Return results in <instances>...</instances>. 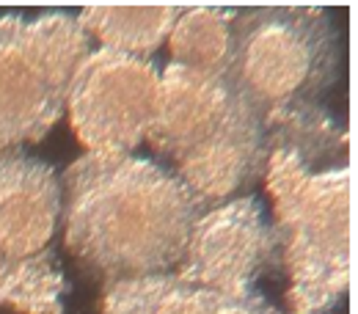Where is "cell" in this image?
Wrapping results in <instances>:
<instances>
[{"label": "cell", "mask_w": 358, "mask_h": 314, "mask_svg": "<svg viewBox=\"0 0 358 314\" xmlns=\"http://www.w3.org/2000/svg\"><path fill=\"white\" fill-rule=\"evenodd\" d=\"M262 177L292 314L334 309L350 287V163L312 166L268 146Z\"/></svg>", "instance_id": "277c9868"}, {"label": "cell", "mask_w": 358, "mask_h": 314, "mask_svg": "<svg viewBox=\"0 0 358 314\" xmlns=\"http://www.w3.org/2000/svg\"><path fill=\"white\" fill-rule=\"evenodd\" d=\"M89 52L91 39L72 14H0V152L39 143L58 124Z\"/></svg>", "instance_id": "5b68a950"}, {"label": "cell", "mask_w": 358, "mask_h": 314, "mask_svg": "<svg viewBox=\"0 0 358 314\" xmlns=\"http://www.w3.org/2000/svg\"><path fill=\"white\" fill-rule=\"evenodd\" d=\"M234 14L237 8L182 6L177 22L169 34L171 64L196 72L224 75Z\"/></svg>", "instance_id": "8fae6325"}, {"label": "cell", "mask_w": 358, "mask_h": 314, "mask_svg": "<svg viewBox=\"0 0 358 314\" xmlns=\"http://www.w3.org/2000/svg\"><path fill=\"white\" fill-rule=\"evenodd\" d=\"M66 278L55 251L0 273V309L17 314H64Z\"/></svg>", "instance_id": "7c38bea8"}, {"label": "cell", "mask_w": 358, "mask_h": 314, "mask_svg": "<svg viewBox=\"0 0 358 314\" xmlns=\"http://www.w3.org/2000/svg\"><path fill=\"white\" fill-rule=\"evenodd\" d=\"M157 94L160 69L149 58L91 50L69 83V124L89 152L130 155L146 141Z\"/></svg>", "instance_id": "8992f818"}, {"label": "cell", "mask_w": 358, "mask_h": 314, "mask_svg": "<svg viewBox=\"0 0 358 314\" xmlns=\"http://www.w3.org/2000/svg\"><path fill=\"white\" fill-rule=\"evenodd\" d=\"M99 314H278L259 292L224 295L182 281L174 273L105 287Z\"/></svg>", "instance_id": "9c48e42d"}, {"label": "cell", "mask_w": 358, "mask_h": 314, "mask_svg": "<svg viewBox=\"0 0 358 314\" xmlns=\"http://www.w3.org/2000/svg\"><path fill=\"white\" fill-rule=\"evenodd\" d=\"M61 187L66 251L105 287L174 270L204 213L171 171L133 155L86 152L66 169Z\"/></svg>", "instance_id": "6da1fadb"}, {"label": "cell", "mask_w": 358, "mask_h": 314, "mask_svg": "<svg viewBox=\"0 0 358 314\" xmlns=\"http://www.w3.org/2000/svg\"><path fill=\"white\" fill-rule=\"evenodd\" d=\"M182 6H110L94 3L80 8L78 22L102 50L146 58L163 45L177 22Z\"/></svg>", "instance_id": "30bf717a"}, {"label": "cell", "mask_w": 358, "mask_h": 314, "mask_svg": "<svg viewBox=\"0 0 358 314\" xmlns=\"http://www.w3.org/2000/svg\"><path fill=\"white\" fill-rule=\"evenodd\" d=\"M342 45L320 6H254L231 20L224 78L265 133L322 108L339 78Z\"/></svg>", "instance_id": "3957f363"}, {"label": "cell", "mask_w": 358, "mask_h": 314, "mask_svg": "<svg viewBox=\"0 0 358 314\" xmlns=\"http://www.w3.org/2000/svg\"><path fill=\"white\" fill-rule=\"evenodd\" d=\"M275 268L278 245L262 201L237 196L193 221L174 276L224 295H248Z\"/></svg>", "instance_id": "52a82bcc"}, {"label": "cell", "mask_w": 358, "mask_h": 314, "mask_svg": "<svg viewBox=\"0 0 358 314\" xmlns=\"http://www.w3.org/2000/svg\"><path fill=\"white\" fill-rule=\"evenodd\" d=\"M61 207L64 187L52 166L20 149L0 152V273L52 251Z\"/></svg>", "instance_id": "ba28073f"}, {"label": "cell", "mask_w": 358, "mask_h": 314, "mask_svg": "<svg viewBox=\"0 0 358 314\" xmlns=\"http://www.w3.org/2000/svg\"><path fill=\"white\" fill-rule=\"evenodd\" d=\"M146 141L204 210L243 196L268 163L265 127L224 75L177 64L160 72Z\"/></svg>", "instance_id": "7a4b0ae2"}]
</instances>
